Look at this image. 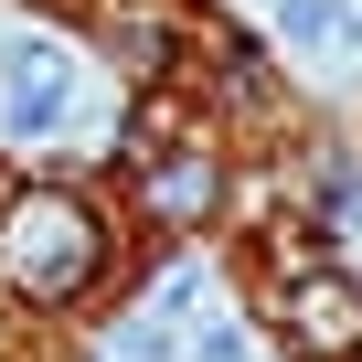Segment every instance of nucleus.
<instances>
[{"mask_svg":"<svg viewBox=\"0 0 362 362\" xmlns=\"http://www.w3.org/2000/svg\"><path fill=\"white\" fill-rule=\"evenodd\" d=\"M277 33L309 54H341V43H362V11L351 0H277Z\"/></svg>","mask_w":362,"mask_h":362,"instance_id":"5","label":"nucleus"},{"mask_svg":"<svg viewBox=\"0 0 362 362\" xmlns=\"http://www.w3.org/2000/svg\"><path fill=\"white\" fill-rule=\"evenodd\" d=\"M0 107H11V128H22V139H43V128L75 107V64H64L43 33H22V43H11V86H0Z\"/></svg>","mask_w":362,"mask_h":362,"instance_id":"3","label":"nucleus"},{"mask_svg":"<svg viewBox=\"0 0 362 362\" xmlns=\"http://www.w3.org/2000/svg\"><path fill=\"white\" fill-rule=\"evenodd\" d=\"M192 362H245V330H235V320H214V330H192Z\"/></svg>","mask_w":362,"mask_h":362,"instance_id":"7","label":"nucleus"},{"mask_svg":"<svg viewBox=\"0 0 362 362\" xmlns=\"http://www.w3.org/2000/svg\"><path fill=\"white\" fill-rule=\"evenodd\" d=\"M214 192H224V170H214L203 149H170V160L149 170V214H160V224H192V214H214Z\"/></svg>","mask_w":362,"mask_h":362,"instance_id":"4","label":"nucleus"},{"mask_svg":"<svg viewBox=\"0 0 362 362\" xmlns=\"http://www.w3.org/2000/svg\"><path fill=\"white\" fill-rule=\"evenodd\" d=\"M288 341H298L309 362H351V351H362V288H351L341 267H298V277H288Z\"/></svg>","mask_w":362,"mask_h":362,"instance_id":"2","label":"nucleus"},{"mask_svg":"<svg viewBox=\"0 0 362 362\" xmlns=\"http://www.w3.org/2000/svg\"><path fill=\"white\" fill-rule=\"evenodd\" d=\"M96 256H107V235H96V214L75 192H22L0 214V277L22 298H75L96 277Z\"/></svg>","mask_w":362,"mask_h":362,"instance_id":"1","label":"nucleus"},{"mask_svg":"<svg viewBox=\"0 0 362 362\" xmlns=\"http://www.w3.org/2000/svg\"><path fill=\"white\" fill-rule=\"evenodd\" d=\"M170 351H181V341H170V320H160V309L117 330V362H170Z\"/></svg>","mask_w":362,"mask_h":362,"instance_id":"6","label":"nucleus"}]
</instances>
